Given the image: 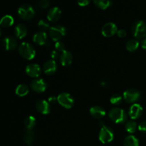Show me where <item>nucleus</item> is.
<instances>
[{
	"label": "nucleus",
	"instance_id": "1",
	"mask_svg": "<svg viewBox=\"0 0 146 146\" xmlns=\"http://www.w3.org/2000/svg\"><path fill=\"white\" fill-rule=\"evenodd\" d=\"M19 52L21 56L28 60L33 59L36 55L35 49L28 42H22L19 46Z\"/></svg>",
	"mask_w": 146,
	"mask_h": 146
},
{
	"label": "nucleus",
	"instance_id": "2",
	"mask_svg": "<svg viewBox=\"0 0 146 146\" xmlns=\"http://www.w3.org/2000/svg\"><path fill=\"white\" fill-rule=\"evenodd\" d=\"M110 118L116 123H123L127 120V114L121 108H113L108 113Z\"/></svg>",
	"mask_w": 146,
	"mask_h": 146
},
{
	"label": "nucleus",
	"instance_id": "3",
	"mask_svg": "<svg viewBox=\"0 0 146 146\" xmlns=\"http://www.w3.org/2000/svg\"><path fill=\"white\" fill-rule=\"evenodd\" d=\"M132 33L136 38H143L146 36V24L142 20H138L133 24Z\"/></svg>",
	"mask_w": 146,
	"mask_h": 146
},
{
	"label": "nucleus",
	"instance_id": "4",
	"mask_svg": "<svg viewBox=\"0 0 146 146\" xmlns=\"http://www.w3.org/2000/svg\"><path fill=\"white\" fill-rule=\"evenodd\" d=\"M113 131L110 127L106 126L105 125H103L101 126V130H100L99 135H98V138H99L100 141L102 143L106 144L111 142L113 140Z\"/></svg>",
	"mask_w": 146,
	"mask_h": 146
},
{
	"label": "nucleus",
	"instance_id": "5",
	"mask_svg": "<svg viewBox=\"0 0 146 146\" xmlns=\"http://www.w3.org/2000/svg\"><path fill=\"white\" fill-rule=\"evenodd\" d=\"M49 36L54 41H58L66 35V30L64 27L61 25H56L50 27Z\"/></svg>",
	"mask_w": 146,
	"mask_h": 146
},
{
	"label": "nucleus",
	"instance_id": "6",
	"mask_svg": "<svg viewBox=\"0 0 146 146\" xmlns=\"http://www.w3.org/2000/svg\"><path fill=\"white\" fill-rule=\"evenodd\" d=\"M19 16L23 19H30L35 14V11L32 6L28 4H24L20 6L17 10Z\"/></svg>",
	"mask_w": 146,
	"mask_h": 146
},
{
	"label": "nucleus",
	"instance_id": "7",
	"mask_svg": "<svg viewBox=\"0 0 146 146\" xmlns=\"http://www.w3.org/2000/svg\"><path fill=\"white\" fill-rule=\"evenodd\" d=\"M57 101L60 105L66 108H71L74 104V100L72 96L66 92L61 93L57 96Z\"/></svg>",
	"mask_w": 146,
	"mask_h": 146
},
{
	"label": "nucleus",
	"instance_id": "8",
	"mask_svg": "<svg viewBox=\"0 0 146 146\" xmlns=\"http://www.w3.org/2000/svg\"><path fill=\"white\" fill-rule=\"evenodd\" d=\"M123 98L128 103H133L138 101L141 97V93L135 88H129L123 92Z\"/></svg>",
	"mask_w": 146,
	"mask_h": 146
},
{
	"label": "nucleus",
	"instance_id": "9",
	"mask_svg": "<svg viewBox=\"0 0 146 146\" xmlns=\"http://www.w3.org/2000/svg\"><path fill=\"white\" fill-rule=\"evenodd\" d=\"M117 32H118L117 26L113 22L106 23L101 29V33L104 36L106 37L112 36Z\"/></svg>",
	"mask_w": 146,
	"mask_h": 146
},
{
	"label": "nucleus",
	"instance_id": "10",
	"mask_svg": "<svg viewBox=\"0 0 146 146\" xmlns=\"http://www.w3.org/2000/svg\"><path fill=\"white\" fill-rule=\"evenodd\" d=\"M31 87L36 92H44L46 88V83L42 78H36L31 81Z\"/></svg>",
	"mask_w": 146,
	"mask_h": 146
},
{
	"label": "nucleus",
	"instance_id": "11",
	"mask_svg": "<svg viewBox=\"0 0 146 146\" xmlns=\"http://www.w3.org/2000/svg\"><path fill=\"white\" fill-rule=\"evenodd\" d=\"M143 113V107L138 104H134L130 107L128 114L132 119L138 118Z\"/></svg>",
	"mask_w": 146,
	"mask_h": 146
},
{
	"label": "nucleus",
	"instance_id": "12",
	"mask_svg": "<svg viewBox=\"0 0 146 146\" xmlns=\"http://www.w3.org/2000/svg\"><path fill=\"white\" fill-rule=\"evenodd\" d=\"M2 45L4 48L7 51H11L15 49L17 46V41L14 37L7 36L3 38Z\"/></svg>",
	"mask_w": 146,
	"mask_h": 146
},
{
	"label": "nucleus",
	"instance_id": "13",
	"mask_svg": "<svg viewBox=\"0 0 146 146\" xmlns=\"http://www.w3.org/2000/svg\"><path fill=\"white\" fill-rule=\"evenodd\" d=\"M61 15V11L58 7H54L48 10L47 13V19L48 21L55 22L59 19Z\"/></svg>",
	"mask_w": 146,
	"mask_h": 146
},
{
	"label": "nucleus",
	"instance_id": "14",
	"mask_svg": "<svg viewBox=\"0 0 146 146\" xmlns=\"http://www.w3.org/2000/svg\"><path fill=\"white\" fill-rule=\"evenodd\" d=\"M26 72L31 77H38L41 74V68L37 64H30L26 67Z\"/></svg>",
	"mask_w": 146,
	"mask_h": 146
},
{
	"label": "nucleus",
	"instance_id": "15",
	"mask_svg": "<svg viewBox=\"0 0 146 146\" xmlns=\"http://www.w3.org/2000/svg\"><path fill=\"white\" fill-rule=\"evenodd\" d=\"M57 68V64L56 63L55 60L50 59L48 60L44 63V66H43V69L44 71L46 74L48 75H51V74H54L56 71Z\"/></svg>",
	"mask_w": 146,
	"mask_h": 146
},
{
	"label": "nucleus",
	"instance_id": "16",
	"mask_svg": "<svg viewBox=\"0 0 146 146\" xmlns=\"http://www.w3.org/2000/svg\"><path fill=\"white\" fill-rule=\"evenodd\" d=\"M36 108L38 112L43 114L49 113L51 111V107L49 104L45 100H38L36 103Z\"/></svg>",
	"mask_w": 146,
	"mask_h": 146
},
{
	"label": "nucleus",
	"instance_id": "17",
	"mask_svg": "<svg viewBox=\"0 0 146 146\" xmlns=\"http://www.w3.org/2000/svg\"><path fill=\"white\" fill-rule=\"evenodd\" d=\"M34 42L39 45H44L47 42V35L45 31H37L33 36Z\"/></svg>",
	"mask_w": 146,
	"mask_h": 146
},
{
	"label": "nucleus",
	"instance_id": "18",
	"mask_svg": "<svg viewBox=\"0 0 146 146\" xmlns=\"http://www.w3.org/2000/svg\"><path fill=\"white\" fill-rule=\"evenodd\" d=\"M90 113L96 118H101L106 115V111L103 107L94 106L90 108Z\"/></svg>",
	"mask_w": 146,
	"mask_h": 146
},
{
	"label": "nucleus",
	"instance_id": "19",
	"mask_svg": "<svg viewBox=\"0 0 146 146\" xmlns=\"http://www.w3.org/2000/svg\"><path fill=\"white\" fill-rule=\"evenodd\" d=\"M73 56L72 54L70 51L65 50L61 53V56H60V61H61V64L64 66H67L70 65L72 62Z\"/></svg>",
	"mask_w": 146,
	"mask_h": 146
},
{
	"label": "nucleus",
	"instance_id": "20",
	"mask_svg": "<svg viewBox=\"0 0 146 146\" xmlns=\"http://www.w3.org/2000/svg\"><path fill=\"white\" fill-rule=\"evenodd\" d=\"M14 34L19 38H22L27 34V28L22 24H19L14 29Z\"/></svg>",
	"mask_w": 146,
	"mask_h": 146
},
{
	"label": "nucleus",
	"instance_id": "21",
	"mask_svg": "<svg viewBox=\"0 0 146 146\" xmlns=\"http://www.w3.org/2000/svg\"><path fill=\"white\" fill-rule=\"evenodd\" d=\"M123 144L124 146H139V141L135 136L129 135L125 138Z\"/></svg>",
	"mask_w": 146,
	"mask_h": 146
},
{
	"label": "nucleus",
	"instance_id": "22",
	"mask_svg": "<svg viewBox=\"0 0 146 146\" xmlns=\"http://www.w3.org/2000/svg\"><path fill=\"white\" fill-rule=\"evenodd\" d=\"M24 140L26 144L29 145H32L35 140V133L31 130H27L24 133Z\"/></svg>",
	"mask_w": 146,
	"mask_h": 146
},
{
	"label": "nucleus",
	"instance_id": "23",
	"mask_svg": "<svg viewBox=\"0 0 146 146\" xmlns=\"http://www.w3.org/2000/svg\"><path fill=\"white\" fill-rule=\"evenodd\" d=\"M14 18H13L12 16L7 14V15L4 16V17L1 19L0 25L3 27H9L14 24Z\"/></svg>",
	"mask_w": 146,
	"mask_h": 146
},
{
	"label": "nucleus",
	"instance_id": "24",
	"mask_svg": "<svg viewBox=\"0 0 146 146\" xmlns=\"http://www.w3.org/2000/svg\"><path fill=\"white\" fill-rule=\"evenodd\" d=\"M16 94L19 96H24L27 95L29 91V88L28 86L26 84H19L18 86L16 88Z\"/></svg>",
	"mask_w": 146,
	"mask_h": 146
},
{
	"label": "nucleus",
	"instance_id": "25",
	"mask_svg": "<svg viewBox=\"0 0 146 146\" xmlns=\"http://www.w3.org/2000/svg\"><path fill=\"white\" fill-rule=\"evenodd\" d=\"M139 46V41L137 39L128 40L125 44L126 49L129 51H134Z\"/></svg>",
	"mask_w": 146,
	"mask_h": 146
},
{
	"label": "nucleus",
	"instance_id": "26",
	"mask_svg": "<svg viewBox=\"0 0 146 146\" xmlns=\"http://www.w3.org/2000/svg\"><path fill=\"white\" fill-rule=\"evenodd\" d=\"M94 2L96 7L101 9H106L108 7H109L112 4V2L109 0L108 1V0H95Z\"/></svg>",
	"mask_w": 146,
	"mask_h": 146
},
{
	"label": "nucleus",
	"instance_id": "27",
	"mask_svg": "<svg viewBox=\"0 0 146 146\" xmlns=\"http://www.w3.org/2000/svg\"><path fill=\"white\" fill-rule=\"evenodd\" d=\"M24 125L27 130H31L36 125V118L32 115L27 117L24 121Z\"/></svg>",
	"mask_w": 146,
	"mask_h": 146
},
{
	"label": "nucleus",
	"instance_id": "28",
	"mask_svg": "<svg viewBox=\"0 0 146 146\" xmlns=\"http://www.w3.org/2000/svg\"><path fill=\"white\" fill-rule=\"evenodd\" d=\"M125 129L130 133H133L137 129V123L134 121H127L125 124Z\"/></svg>",
	"mask_w": 146,
	"mask_h": 146
},
{
	"label": "nucleus",
	"instance_id": "29",
	"mask_svg": "<svg viewBox=\"0 0 146 146\" xmlns=\"http://www.w3.org/2000/svg\"><path fill=\"white\" fill-rule=\"evenodd\" d=\"M123 101V97L121 96L120 94H113L112 96L110 98V101H111V104H114V105H118L120 104Z\"/></svg>",
	"mask_w": 146,
	"mask_h": 146
},
{
	"label": "nucleus",
	"instance_id": "30",
	"mask_svg": "<svg viewBox=\"0 0 146 146\" xmlns=\"http://www.w3.org/2000/svg\"><path fill=\"white\" fill-rule=\"evenodd\" d=\"M38 27L42 31H46L47 29L49 28V23L46 19H41L38 23ZM50 29V28H49Z\"/></svg>",
	"mask_w": 146,
	"mask_h": 146
},
{
	"label": "nucleus",
	"instance_id": "31",
	"mask_svg": "<svg viewBox=\"0 0 146 146\" xmlns=\"http://www.w3.org/2000/svg\"><path fill=\"white\" fill-rule=\"evenodd\" d=\"M49 1L48 0H40L37 2V5L39 8L41 9H45L49 6Z\"/></svg>",
	"mask_w": 146,
	"mask_h": 146
},
{
	"label": "nucleus",
	"instance_id": "32",
	"mask_svg": "<svg viewBox=\"0 0 146 146\" xmlns=\"http://www.w3.org/2000/svg\"><path fill=\"white\" fill-rule=\"evenodd\" d=\"M55 48L58 51H65V46H64V44L61 41H56L55 44Z\"/></svg>",
	"mask_w": 146,
	"mask_h": 146
},
{
	"label": "nucleus",
	"instance_id": "33",
	"mask_svg": "<svg viewBox=\"0 0 146 146\" xmlns=\"http://www.w3.org/2000/svg\"><path fill=\"white\" fill-rule=\"evenodd\" d=\"M138 130L141 132L146 133V121H143L138 125Z\"/></svg>",
	"mask_w": 146,
	"mask_h": 146
},
{
	"label": "nucleus",
	"instance_id": "34",
	"mask_svg": "<svg viewBox=\"0 0 146 146\" xmlns=\"http://www.w3.org/2000/svg\"><path fill=\"white\" fill-rule=\"evenodd\" d=\"M117 34H118V36L121 37V38H123V37H125V36H126V31L124 29H119L118 30Z\"/></svg>",
	"mask_w": 146,
	"mask_h": 146
},
{
	"label": "nucleus",
	"instance_id": "35",
	"mask_svg": "<svg viewBox=\"0 0 146 146\" xmlns=\"http://www.w3.org/2000/svg\"><path fill=\"white\" fill-rule=\"evenodd\" d=\"M90 3V1L88 0H81V1H78V5L81 6V7H85L87 6Z\"/></svg>",
	"mask_w": 146,
	"mask_h": 146
},
{
	"label": "nucleus",
	"instance_id": "36",
	"mask_svg": "<svg viewBox=\"0 0 146 146\" xmlns=\"http://www.w3.org/2000/svg\"><path fill=\"white\" fill-rule=\"evenodd\" d=\"M51 57L53 58V59H55V58H57L58 57V53L57 52V51L56 50H53L51 53Z\"/></svg>",
	"mask_w": 146,
	"mask_h": 146
},
{
	"label": "nucleus",
	"instance_id": "37",
	"mask_svg": "<svg viewBox=\"0 0 146 146\" xmlns=\"http://www.w3.org/2000/svg\"><path fill=\"white\" fill-rule=\"evenodd\" d=\"M141 46H142L143 49L146 50V38H144L142 41V42H141Z\"/></svg>",
	"mask_w": 146,
	"mask_h": 146
},
{
	"label": "nucleus",
	"instance_id": "38",
	"mask_svg": "<svg viewBox=\"0 0 146 146\" xmlns=\"http://www.w3.org/2000/svg\"><path fill=\"white\" fill-rule=\"evenodd\" d=\"M56 100H57V98L55 96H51L49 98H48V101L51 103H54Z\"/></svg>",
	"mask_w": 146,
	"mask_h": 146
}]
</instances>
